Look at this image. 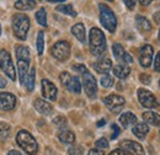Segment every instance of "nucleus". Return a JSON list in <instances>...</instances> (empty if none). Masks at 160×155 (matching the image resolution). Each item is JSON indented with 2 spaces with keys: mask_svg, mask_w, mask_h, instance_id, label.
Listing matches in <instances>:
<instances>
[{
  "mask_svg": "<svg viewBox=\"0 0 160 155\" xmlns=\"http://www.w3.org/2000/svg\"><path fill=\"white\" fill-rule=\"evenodd\" d=\"M89 47L90 52L94 56H101L106 52L107 44H106V37L102 33L100 28L92 27L89 33Z\"/></svg>",
  "mask_w": 160,
  "mask_h": 155,
  "instance_id": "f257e3e1",
  "label": "nucleus"
},
{
  "mask_svg": "<svg viewBox=\"0 0 160 155\" xmlns=\"http://www.w3.org/2000/svg\"><path fill=\"white\" fill-rule=\"evenodd\" d=\"M28 30H30V19L25 14H16L12 18V31H14V35L19 39L23 41L27 37Z\"/></svg>",
  "mask_w": 160,
  "mask_h": 155,
  "instance_id": "f03ea898",
  "label": "nucleus"
},
{
  "mask_svg": "<svg viewBox=\"0 0 160 155\" xmlns=\"http://www.w3.org/2000/svg\"><path fill=\"white\" fill-rule=\"evenodd\" d=\"M99 10H100V21L102 26L111 33H113L116 31L117 27V19L113 14V11L105 4L99 5Z\"/></svg>",
  "mask_w": 160,
  "mask_h": 155,
  "instance_id": "7ed1b4c3",
  "label": "nucleus"
},
{
  "mask_svg": "<svg viewBox=\"0 0 160 155\" xmlns=\"http://www.w3.org/2000/svg\"><path fill=\"white\" fill-rule=\"evenodd\" d=\"M16 142L21 149H23L27 154H36L38 152L37 142L27 131H20L16 136Z\"/></svg>",
  "mask_w": 160,
  "mask_h": 155,
  "instance_id": "20e7f679",
  "label": "nucleus"
},
{
  "mask_svg": "<svg viewBox=\"0 0 160 155\" xmlns=\"http://www.w3.org/2000/svg\"><path fill=\"white\" fill-rule=\"evenodd\" d=\"M0 68L5 73L6 77L9 78V79H11L12 81H15V79H16V70H15V67H14V63H12L10 53L8 51H5V49L0 51Z\"/></svg>",
  "mask_w": 160,
  "mask_h": 155,
  "instance_id": "39448f33",
  "label": "nucleus"
},
{
  "mask_svg": "<svg viewBox=\"0 0 160 155\" xmlns=\"http://www.w3.org/2000/svg\"><path fill=\"white\" fill-rule=\"evenodd\" d=\"M60 82L64 88H67L70 92H74V94H80L81 91V84H80L79 79L77 77H72L69 73L67 72H63L60 74Z\"/></svg>",
  "mask_w": 160,
  "mask_h": 155,
  "instance_id": "423d86ee",
  "label": "nucleus"
},
{
  "mask_svg": "<svg viewBox=\"0 0 160 155\" xmlns=\"http://www.w3.org/2000/svg\"><path fill=\"white\" fill-rule=\"evenodd\" d=\"M51 53L56 59H58L60 62H64L70 56V44L67 41H59L52 47Z\"/></svg>",
  "mask_w": 160,
  "mask_h": 155,
  "instance_id": "0eeeda50",
  "label": "nucleus"
},
{
  "mask_svg": "<svg viewBox=\"0 0 160 155\" xmlns=\"http://www.w3.org/2000/svg\"><path fill=\"white\" fill-rule=\"evenodd\" d=\"M82 85L85 89V92L89 97H95L98 92V84H96V79L92 77L91 73H89L88 70L82 72Z\"/></svg>",
  "mask_w": 160,
  "mask_h": 155,
  "instance_id": "6e6552de",
  "label": "nucleus"
},
{
  "mask_svg": "<svg viewBox=\"0 0 160 155\" xmlns=\"http://www.w3.org/2000/svg\"><path fill=\"white\" fill-rule=\"evenodd\" d=\"M103 102H105L106 107L113 113H118L126 103L124 98L118 95H108L107 97H105Z\"/></svg>",
  "mask_w": 160,
  "mask_h": 155,
  "instance_id": "1a4fd4ad",
  "label": "nucleus"
},
{
  "mask_svg": "<svg viewBox=\"0 0 160 155\" xmlns=\"http://www.w3.org/2000/svg\"><path fill=\"white\" fill-rule=\"evenodd\" d=\"M138 100H139L140 105L145 108H154V107L158 106L155 96L145 89H139L138 90Z\"/></svg>",
  "mask_w": 160,
  "mask_h": 155,
  "instance_id": "9d476101",
  "label": "nucleus"
},
{
  "mask_svg": "<svg viewBox=\"0 0 160 155\" xmlns=\"http://www.w3.org/2000/svg\"><path fill=\"white\" fill-rule=\"evenodd\" d=\"M153 47L149 44H144L140 48L139 52V63L143 68H149L153 62Z\"/></svg>",
  "mask_w": 160,
  "mask_h": 155,
  "instance_id": "9b49d317",
  "label": "nucleus"
},
{
  "mask_svg": "<svg viewBox=\"0 0 160 155\" xmlns=\"http://www.w3.org/2000/svg\"><path fill=\"white\" fill-rule=\"evenodd\" d=\"M16 106V97L10 92H0V108L4 111H11Z\"/></svg>",
  "mask_w": 160,
  "mask_h": 155,
  "instance_id": "f8f14e48",
  "label": "nucleus"
},
{
  "mask_svg": "<svg viewBox=\"0 0 160 155\" xmlns=\"http://www.w3.org/2000/svg\"><path fill=\"white\" fill-rule=\"evenodd\" d=\"M57 88L53 82H51L49 80L47 79H43L42 80V94L43 97H46L47 100H51V101H54L57 98Z\"/></svg>",
  "mask_w": 160,
  "mask_h": 155,
  "instance_id": "ddd939ff",
  "label": "nucleus"
},
{
  "mask_svg": "<svg viewBox=\"0 0 160 155\" xmlns=\"http://www.w3.org/2000/svg\"><path fill=\"white\" fill-rule=\"evenodd\" d=\"M112 51H113V56L115 58L123 62V63H132L133 62V58L123 49V47L121 46L120 43H115L112 46Z\"/></svg>",
  "mask_w": 160,
  "mask_h": 155,
  "instance_id": "4468645a",
  "label": "nucleus"
},
{
  "mask_svg": "<svg viewBox=\"0 0 160 155\" xmlns=\"http://www.w3.org/2000/svg\"><path fill=\"white\" fill-rule=\"evenodd\" d=\"M121 148L124 149L126 152H128V154H143V147L132 140H123L121 142Z\"/></svg>",
  "mask_w": 160,
  "mask_h": 155,
  "instance_id": "2eb2a0df",
  "label": "nucleus"
},
{
  "mask_svg": "<svg viewBox=\"0 0 160 155\" xmlns=\"http://www.w3.org/2000/svg\"><path fill=\"white\" fill-rule=\"evenodd\" d=\"M33 106H35V108L37 110V112H40V113L44 115V116L51 115L52 111H53L52 105H51L49 102L42 100V98H36L35 102H33Z\"/></svg>",
  "mask_w": 160,
  "mask_h": 155,
  "instance_id": "dca6fc26",
  "label": "nucleus"
},
{
  "mask_svg": "<svg viewBox=\"0 0 160 155\" xmlns=\"http://www.w3.org/2000/svg\"><path fill=\"white\" fill-rule=\"evenodd\" d=\"M30 62L27 59H18V69H19V78L22 85H25L26 77L28 74V67H30Z\"/></svg>",
  "mask_w": 160,
  "mask_h": 155,
  "instance_id": "f3484780",
  "label": "nucleus"
},
{
  "mask_svg": "<svg viewBox=\"0 0 160 155\" xmlns=\"http://www.w3.org/2000/svg\"><path fill=\"white\" fill-rule=\"evenodd\" d=\"M111 68H112V62H111V59L108 58H101L94 64V69L100 74L107 73Z\"/></svg>",
  "mask_w": 160,
  "mask_h": 155,
  "instance_id": "a211bd4d",
  "label": "nucleus"
},
{
  "mask_svg": "<svg viewBox=\"0 0 160 155\" xmlns=\"http://www.w3.org/2000/svg\"><path fill=\"white\" fill-rule=\"evenodd\" d=\"M132 132H133L134 136L137 137V138H139V139L145 138V136H147L148 132H149L148 123H145V122H138V123H136Z\"/></svg>",
  "mask_w": 160,
  "mask_h": 155,
  "instance_id": "6ab92c4d",
  "label": "nucleus"
},
{
  "mask_svg": "<svg viewBox=\"0 0 160 155\" xmlns=\"http://www.w3.org/2000/svg\"><path fill=\"white\" fill-rule=\"evenodd\" d=\"M120 122L123 128H128V127H131V126L137 123V117H136V115H133L132 112H124L120 117Z\"/></svg>",
  "mask_w": 160,
  "mask_h": 155,
  "instance_id": "aec40b11",
  "label": "nucleus"
},
{
  "mask_svg": "<svg viewBox=\"0 0 160 155\" xmlns=\"http://www.w3.org/2000/svg\"><path fill=\"white\" fill-rule=\"evenodd\" d=\"M129 73H131V68L127 64L121 63V64H117L116 67H113V74H115V77H117L118 79L127 78L129 75Z\"/></svg>",
  "mask_w": 160,
  "mask_h": 155,
  "instance_id": "412c9836",
  "label": "nucleus"
},
{
  "mask_svg": "<svg viewBox=\"0 0 160 155\" xmlns=\"http://www.w3.org/2000/svg\"><path fill=\"white\" fill-rule=\"evenodd\" d=\"M136 26H137V28L142 33H147V32H149L152 30L150 22L145 19V18L139 16V15L136 18Z\"/></svg>",
  "mask_w": 160,
  "mask_h": 155,
  "instance_id": "4be33fe9",
  "label": "nucleus"
},
{
  "mask_svg": "<svg viewBox=\"0 0 160 155\" xmlns=\"http://www.w3.org/2000/svg\"><path fill=\"white\" fill-rule=\"evenodd\" d=\"M35 8H36V1L35 0H18L15 2V9L22 10V11L32 10Z\"/></svg>",
  "mask_w": 160,
  "mask_h": 155,
  "instance_id": "5701e85b",
  "label": "nucleus"
},
{
  "mask_svg": "<svg viewBox=\"0 0 160 155\" xmlns=\"http://www.w3.org/2000/svg\"><path fill=\"white\" fill-rule=\"evenodd\" d=\"M72 33L77 37V39H79L81 43H85V27L82 23H77L72 27Z\"/></svg>",
  "mask_w": 160,
  "mask_h": 155,
  "instance_id": "b1692460",
  "label": "nucleus"
},
{
  "mask_svg": "<svg viewBox=\"0 0 160 155\" xmlns=\"http://www.w3.org/2000/svg\"><path fill=\"white\" fill-rule=\"evenodd\" d=\"M143 119L145 123H149L152 126H159L160 124V115L155 112H145L143 113Z\"/></svg>",
  "mask_w": 160,
  "mask_h": 155,
  "instance_id": "393cba45",
  "label": "nucleus"
},
{
  "mask_svg": "<svg viewBox=\"0 0 160 155\" xmlns=\"http://www.w3.org/2000/svg\"><path fill=\"white\" fill-rule=\"evenodd\" d=\"M58 138L63 144H73L75 142V134L72 131H62Z\"/></svg>",
  "mask_w": 160,
  "mask_h": 155,
  "instance_id": "a878e982",
  "label": "nucleus"
},
{
  "mask_svg": "<svg viewBox=\"0 0 160 155\" xmlns=\"http://www.w3.org/2000/svg\"><path fill=\"white\" fill-rule=\"evenodd\" d=\"M35 79H36V69L31 68L28 70V74L26 77V81H25V86L27 89V91H32L35 88Z\"/></svg>",
  "mask_w": 160,
  "mask_h": 155,
  "instance_id": "bb28decb",
  "label": "nucleus"
},
{
  "mask_svg": "<svg viewBox=\"0 0 160 155\" xmlns=\"http://www.w3.org/2000/svg\"><path fill=\"white\" fill-rule=\"evenodd\" d=\"M57 11L63 12L65 15H69V16H73L75 18L77 16V11L73 9V6L70 4H63V5H58L57 6Z\"/></svg>",
  "mask_w": 160,
  "mask_h": 155,
  "instance_id": "cd10ccee",
  "label": "nucleus"
},
{
  "mask_svg": "<svg viewBox=\"0 0 160 155\" xmlns=\"http://www.w3.org/2000/svg\"><path fill=\"white\" fill-rule=\"evenodd\" d=\"M16 58L31 60V58H30V51H28V48H27V47H23V46H19V47L16 48Z\"/></svg>",
  "mask_w": 160,
  "mask_h": 155,
  "instance_id": "c85d7f7f",
  "label": "nucleus"
},
{
  "mask_svg": "<svg viewBox=\"0 0 160 155\" xmlns=\"http://www.w3.org/2000/svg\"><path fill=\"white\" fill-rule=\"evenodd\" d=\"M36 20H37V22L40 23L41 26L47 27V14H46V10H44L43 8H41L40 10L37 11V14H36Z\"/></svg>",
  "mask_w": 160,
  "mask_h": 155,
  "instance_id": "c756f323",
  "label": "nucleus"
},
{
  "mask_svg": "<svg viewBox=\"0 0 160 155\" xmlns=\"http://www.w3.org/2000/svg\"><path fill=\"white\" fill-rule=\"evenodd\" d=\"M10 134V126L5 122H0V140H6Z\"/></svg>",
  "mask_w": 160,
  "mask_h": 155,
  "instance_id": "7c9ffc66",
  "label": "nucleus"
},
{
  "mask_svg": "<svg viewBox=\"0 0 160 155\" xmlns=\"http://www.w3.org/2000/svg\"><path fill=\"white\" fill-rule=\"evenodd\" d=\"M43 48H44V33L43 31H40L37 35V53L42 56L43 53Z\"/></svg>",
  "mask_w": 160,
  "mask_h": 155,
  "instance_id": "2f4dec72",
  "label": "nucleus"
},
{
  "mask_svg": "<svg viewBox=\"0 0 160 155\" xmlns=\"http://www.w3.org/2000/svg\"><path fill=\"white\" fill-rule=\"evenodd\" d=\"M100 82L102 88H106V89H107V88H111V86L113 85V79L110 77L107 73H105V74L101 77Z\"/></svg>",
  "mask_w": 160,
  "mask_h": 155,
  "instance_id": "473e14b6",
  "label": "nucleus"
},
{
  "mask_svg": "<svg viewBox=\"0 0 160 155\" xmlns=\"http://www.w3.org/2000/svg\"><path fill=\"white\" fill-rule=\"evenodd\" d=\"M95 145H96L98 148H101V149H106V148H108V142H107L105 138H100V139L95 143Z\"/></svg>",
  "mask_w": 160,
  "mask_h": 155,
  "instance_id": "72a5a7b5",
  "label": "nucleus"
},
{
  "mask_svg": "<svg viewBox=\"0 0 160 155\" xmlns=\"http://www.w3.org/2000/svg\"><path fill=\"white\" fill-rule=\"evenodd\" d=\"M111 127H112V129H113V134H112V137H111V138H112V139H116L117 137L120 136V132H121L120 127H118L117 124H112Z\"/></svg>",
  "mask_w": 160,
  "mask_h": 155,
  "instance_id": "f704fd0d",
  "label": "nucleus"
},
{
  "mask_svg": "<svg viewBox=\"0 0 160 155\" xmlns=\"http://www.w3.org/2000/svg\"><path fill=\"white\" fill-rule=\"evenodd\" d=\"M123 1H124L126 6H127L129 10H133L134 6H136V2H137V0H123Z\"/></svg>",
  "mask_w": 160,
  "mask_h": 155,
  "instance_id": "c9c22d12",
  "label": "nucleus"
},
{
  "mask_svg": "<svg viewBox=\"0 0 160 155\" xmlns=\"http://www.w3.org/2000/svg\"><path fill=\"white\" fill-rule=\"evenodd\" d=\"M69 154H82V148L81 147H75V148H70L68 150Z\"/></svg>",
  "mask_w": 160,
  "mask_h": 155,
  "instance_id": "e433bc0d",
  "label": "nucleus"
},
{
  "mask_svg": "<svg viewBox=\"0 0 160 155\" xmlns=\"http://www.w3.org/2000/svg\"><path fill=\"white\" fill-rule=\"evenodd\" d=\"M154 69H155L157 72H160V52L157 54V57H155V62H154Z\"/></svg>",
  "mask_w": 160,
  "mask_h": 155,
  "instance_id": "4c0bfd02",
  "label": "nucleus"
},
{
  "mask_svg": "<svg viewBox=\"0 0 160 155\" xmlns=\"http://www.w3.org/2000/svg\"><path fill=\"white\" fill-rule=\"evenodd\" d=\"M140 81L143 82V84H147V85H149L150 84V81H152V79L149 75H145V74H142L140 75Z\"/></svg>",
  "mask_w": 160,
  "mask_h": 155,
  "instance_id": "58836bf2",
  "label": "nucleus"
},
{
  "mask_svg": "<svg viewBox=\"0 0 160 155\" xmlns=\"http://www.w3.org/2000/svg\"><path fill=\"white\" fill-rule=\"evenodd\" d=\"M54 123H56L57 126H65V124H67V119L63 118V117H58V118L54 119Z\"/></svg>",
  "mask_w": 160,
  "mask_h": 155,
  "instance_id": "ea45409f",
  "label": "nucleus"
},
{
  "mask_svg": "<svg viewBox=\"0 0 160 155\" xmlns=\"http://www.w3.org/2000/svg\"><path fill=\"white\" fill-rule=\"evenodd\" d=\"M127 155L128 154V152H126L124 149L122 150V149H116V150H113V152H111V155Z\"/></svg>",
  "mask_w": 160,
  "mask_h": 155,
  "instance_id": "a19ab883",
  "label": "nucleus"
},
{
  "mask_svg": "<svg viewBox=\"0 0 160 155\" xmlns=\"http://www.w3.org/2000/svg\"><path fill=\"white\" fill-rule=\"evenodd\" d=\"M73 69H74L75 72H79V73H82V72H85V70H86V68H85L84 65H74V67H73Z\"/></svg>",
  "mask_w": 160,
  "mask_h": 155,
  "instance_id": "79ce46f5",
  "label": "nucleus"
},
{
  "mask_svg": "<svg viewBox=\"0 0 160 155\" xmlns=\"http://www.w3.org/2000/svg\"><path fill=\"white\" fill-rule=\"evenodd\" d=\"M89 154L90 155H103V152H100V150H98V149H91L90 152H89Z\"/></svg>",
  "mask_w": 160,
  "mask_h": 155,
  "instance_id": "37998d69",
  "label": "nucleus"
},
{
  "mask_svg": "<svg viewBox=\"0 0 160 155\" xmlns=\"http://www.w3.org/2000/svg\"><path fill=\"white\" fill-rule=\"evenodd\" d=\"M154 21H155V23L160 25V11L159 12H155V15H154Z\"/></svg>",
  "mask_w": 160,
  "mask_h": 155,
  "instance_id": "c03bdc74",
  "label": "nucleus"
},
{
  "mask_svg": "<svg viewBox=\"0 0 160 155\" xmlns=\"http://www.w3.org/2000/svg\"><path fill=\"white\" fill-rule=\"evenodd\" d=\"M5 86H6V80L0 75V89H1V88H5Z\"/></svg>",
  "mask_w": 160,
  "mask_h": 155,
  "instance_id": "a18cd8bd",
  "label": "nucleus"
},
{
  "mask_svg": "<svg viewBox=\"0 0 160 155\" xmlns=\"http://www.w3.org/2000/svg\"><path fill=\"white\" fill-rule=\"evenodd\" d=\"M153 0H139V2L142 5H144V6H147V5H149L150 2H152Z\"/></svg>",
  "mask_w": 160,
  "mask_h": 155,
  "instance_id": "49530a36",
  "label": "nucleus"
},
{
  "mask_svg": "<svg viewBox=\"0 0 160 155\" xmlns=\"http://www.w3.org/2000/svg\"><path fill=\"white\" fill-rule=\"evenodd\" d=\"M8 154L9 155H21V153L20 152H16V150H10Z\"/></svg>",
  "mask_w": 160,
  "mask_h": 155,
  "instance_id": "de8ad7c7",
  "label": "nucleus"
},
{
  "mask_svg": "<svg viewBox=\"0 0 160 155\" xmlns=\"http://www.w3.org/2000/svg\"><path fill=\"white\" fill-rule=\"evenodd\" d=\"M105 123H106V121H105V119H101V121H99V123H98V126H99V127H101V126H103Z\"/></svg>",
  "mask_w": 160,
  "mask_h": 155,
  "instance_id": "09e8293b",
  "label": "nucleus"
},
{
  "mask_svg": "<svg viewBox=\"0 0 160 155\" xmlns=\"http://www.w3.org/2000/svg\"><path fill=\"white\" fill-rule=\"evenodd\" d=\"M47 1H49V2H63L65 0H47Z\"/></svg>",
  "mask_w": 160,
  "mask_h": 155,
  "instance_id": "8fccbe9b",
  "label": "nucleus"
},
{
  "mask_svg": "<svg viewBox=\"0 0 160 155\" xmlns=\"http://www.w3.org/2000/svg\"><path fill=\"white\" fill-rule=\"evenodd\" d=\"M0 35H1V27H0Z\"/></svg>",
  "mask_w": 160,
  "mask_h": 155,
  "instance_id": "3c124183",
  "label": "nucleus"
},
{
  "mask_svg": "<svg viewBox=\"0 0 160 155\" xmlns=\"http://www.w3.org/2000/svg\"><path fill=\"white\" fill-rule=\"evenodd\" d=\"M159 39H160V31H159Z\"/></svg>",
  "mask_w": 160,
  "mask_h": 155,
  "instance_id": "603ef678",
  "label": "nucleus"
},
{
  "mask_svg": "<svg viewBox=\"0 0 160 155\" xmlns=\"http://www.w3.org/2000/svg\"><path fill=\"white\" fill-rule=\"evenodd\" d=\"M107 1H113V0H107Z\"/></svg>",
  "mask_w": 160,
  "mask_h": 155,
  "instance_id": "864d4df0",
  "label": "nucleus"
},
{
  "mask_svg": "<svg viewBox=\"0 0 160 155\" xmlns=\"http://www.w3.org/2000/svg\"><path fill=\"white\" fill-rule=\"evenodd\" d=\"M159 84H160V81H159Z\"/></svg>",
  "mask_w": 160,
  "mask_h": 155,
  "instance_id": "5fc2aeb1",
  "label": "nucleus"
}]
</instances>
